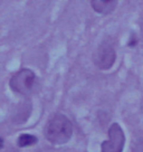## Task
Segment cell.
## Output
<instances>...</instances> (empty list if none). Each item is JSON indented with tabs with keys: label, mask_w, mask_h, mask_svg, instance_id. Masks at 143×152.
<instances>
[{
	"label": "cell",
	"mask_w": 143,
	"mask_h": 152,
	"mask_svg": "<svg viewBox=\"0 0 143 152\" xmlns=\"http://www.w3.org/2000/svg\"><path fill=\"white\" fill-rule=\"evenodd\" d=\"M125 144V135L117 123H113L109 129V139L102 142L101 152H122Z\"/></svg>",
	"instance_id": "3"
},
{
	"label": "cell",
	"mask_w": 143,
	"mask_h": 152,
	"mask_svg": "<svg viewBox=\"0 0 143 152\" xmlns=\"http://www.w3.org/2000/svg\"><path fill=\"white\" fill-rule=\"evenodd\" d=\"M37 84L36 74L31 69L24 68L11 76L9 85L11 90L20 95H30Z\"/></svg>",
	"instance_id": "2"
},
{
	"label": "cell",
	"mask_w": 143,
	"mask_h": 152,
	"mask_svg": "<svg viewBox=\"0 0 143 152\" xmlns=\"http://www.w3.org/2000/svg\"><path fill=\"white\" fill-rule=\"evenodd\" d=\"M93 9L96 12L106 15L112 12L115 9V7L117 5L116 1H112V0H105V1H101V0H96V1H92L91 2Z\"/></svg>",
	"instance_id": "5"
},
{
	"label": "cell",
	"mask_w": 143,
	"mask_h": 152,
	"mask_svg": "<svg viewBox=\"0 0 143 152\" xmlns=\"http://www.w3.org/2000/svg\"><path fill=\"white\" fill-rule=\"evenodd\" d=\"M116 59L114 48L110 45H102L93 54V63L102 71L110 69Z\"/></svg>",
	"instance_id": "4"
},
{
	"label": "cell",
	"mask_w": 143,
	"mask_h": 152,
	"mask_svg": "<svg viewBox=\"0 0 143 152\" xmlns=\"http://www.w3.org/2000/svg\"><path fill=\"white\" fill-rule=\"evenodd\" d=\"M4 148V139L0 138V150Z\"/></svg>",
	"instance_id": "8"
},
{
	"label": "cell",
	"mask_w": 143,
	"mask_h": 152,
	"mask_svg": "<svg viewBox=\"0 0 143 152\" xmlns=\"http://www.w3.org/2000/svg\"><path fill=\"white\" fill-rule=\"evenodd\" d=\"M136 147H138V152H143V143L136 144Z\"/></svg>",
	"instance_id": "7"
},
{
	"label": "cell",
	"mask_w": 143,
	"mask_h": 152,
	"mask_svg": "<svg viewBox=\"0 0 143 152\" xmlns=\"http://www.w3.org/2000/svg\"><path fill=\"white\" fill-rule=\"evenodd\" d=\"M73 135V124L63 114H56L48 120L45 126V137L47 141L55 144L62 145L71 140Z\"/></svg>",
	"instance_id": "1"
},
{
	"label": "cell",
	"mask_w": 143,
	"mask_h": 152,
	"mask_svg": "<svg viewBox=\"0 0 143 152\" xmlns=\"http://www.w3.org/2000/svg\"><path fill=\"white\" fill-rule=\"evenodd\" d=\"M37 142H38V139L31 134H21L17 139V144L20 148L31 147V145H35Z\"/></svg>",
	"instance_id": "6"
}]
</instances>
